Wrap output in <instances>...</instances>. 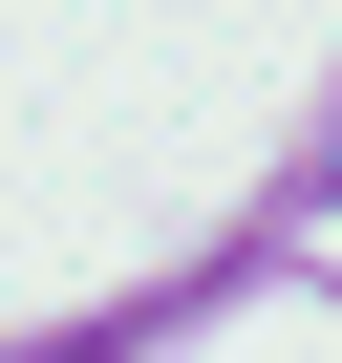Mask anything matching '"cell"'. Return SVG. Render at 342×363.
<instances>
[{
  "label": "cell",
  "instance_id": "6da1fadb",
  "mask_svg": "<svg viewBox=\"0 0 342 363\" xmlns=\"http://www.w3.org/2000/svg\"><path fill=\"white\" fill-rule=\"evenodd\" d=\"M150 342H171V299H150V320H86V342H43V363H150Z\"/></svg>",
  "mask_w": 342,
  "mask_h": 363
}]
</instances>
